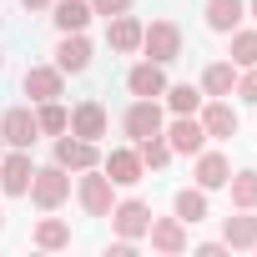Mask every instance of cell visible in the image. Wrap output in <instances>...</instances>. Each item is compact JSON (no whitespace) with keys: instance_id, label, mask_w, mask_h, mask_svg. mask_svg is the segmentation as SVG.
I'll return each instance as SVG.
<instances>
[{"instance_id":"7c38bea8","label":"cell","mask_w":257,"mask_h":257,"mask_svg":"<svg viewBox=\"0 0 257 257\" xmlns=\"http://www.w3.org/2000/svg\"><path fill=\"white\" fill-rule=\"evenodd\" d=\"M56 162L66 172H86V167H101V152H96V142H86L76 132H61L56 137Z\"/></svg>"},{"instance_id":"ba28073f","label":"cell","mask_w":257,"mask_h":257,"mask_svg":"<svg viewBox=\"0 0 257 257\" xmlns=\"http://www.w3.org/2000/svg\"><path fill=\"white\" fill-rule=\"evenodd\" d=\"M101 172L111 177V187H137V182L147 177V167H142V157H137V142H132V147H111V152L101 157Z\"/></svg>"},{"instance_id":"484cf974","label":"cell","mask_w":257,"mask_h":257,"mask_svg":"<svg viewBox=\"0 0 257 257\" xmlns=\"http://www.w3.org/2000/svg\"><path fill=\"white\" fill-rule=\"evenodd\" d=\"M36 247H41V252H66V247H71V222L41 217V222H36Z\"/></svg>"},{"instance_id":"d6a6232c","label":"cell","mask_w":257,"mask_h":257,"mask_svg":"<svg viewBox=\"0 0 257 257\" xmlns=\"http://www.w3.org/2000/svg\"><path fill=\"white\" fill-rule=\"evenodd\" d=\"M197 252H202V257H222V252H232V247H227V242H202Z\"/></svg>"},{"instance_id":"ffe728a7","label":"cell","mask_w":257,"mask_h":257,"mask_svg":"<svg viewBox=\"0 0 257 257\" xmlns=\"http://www.w3.org/2000/svg\"><path fill=\"white\" fill-rule=\"evenodd\" d=\"M51 21H56L61 36L66 31H86L91 26V0H51Z\"/></svg>"},{"instance_id":"d6986e66","label":"cell","mask_w":257,"mask_h":257,"mask_svg":"<svg viewBox=\"0 0 257 257\" xmlns=\"http://www.w3.org/2000/svg\"><path fill=\"white\" fill-rule=\"evenodd\" d=\"M126 91H132V96H162L167 91V66H157V61L132 66V71H126Z\"/></svg>"},{"instance_id":"836d02e7","label":"cell","mask_w":257,"mask_h":257,"mask_svg":"<svg viewBox=\"0 0 257 257\" xmlns=\"http://www.w3.org/2000/svg\"><path fill=\"white\" fill-rule=\"evenodd\" d=\"M26 11H51V0H21Z\"/></svg>"},{"instance_id":"4dcf8cb0","label":"cell","mask_w":257,"mask_h":257,"mask_svg":"<svg viewBox=\"0 0 257 257\" xmlns=\"http://www.w3.org/2000/svg\"><path fill=\"white\" fill-rule=\"evenodd\" d=\"M121 11H132V0H91V16H121Z\"/></svg>"},{"instance_id":"9c48e42d","label":"cell","mask_w":257,"mask_h":257,"mask_svg":"<svg viewBox=\"0 0 257 257\" xmlns=\"http://www.w3.org/2000/svg\"><path fill=\"white\" fill-rule=\"evenodd\" d=\"M147 242H152V252H162V257H177V252H187V247H192V237H187V222H182V217H152Z\"/></svg>"},{"instance_id":"6da1fadb","label":"cell","mask_w":257,"mask_h":257,"mask_svg":"<svg viewBox=\"0 0 257 257\" xmlns=\"http://www.w3.org/2000/svg\"><path fill=\"white\" fill-rule=\"evenodd\" d=\"M41 212H56V207H66L71 202V172L61 167V162H51V167H36V177H31V192H26Z\"/></svg>"},{"instance_id":"3957f363","label":"cell","mask_w":257,"mask_h":257,"mask_svg":"<svg viewBox=\"0 0 257 257\" xmlns=\"http://www.w3.org/2000/svg\"><path fill=\"white\" fill-rule=\"evenodd\" d=\"M142 51H147V61L172 66V61L182 56V26H177V21H152V26L142 31Z\"/></svg>"},{"instance_id":"8fae6325","label":"cell","mask_w":257,"mask_h":257,"mask_svg":"<svg viewBox=\"0 0 257 257\" xmlns=\"http://www.w3.org/2000/svg\"><path fill=\"white\" fill-rule=\"evenodd\" d=\"M36 137H41V126H36V111L31 106H11L6 116H0V142L6 147H36Z\"/></svg>"},{"instance_id":"30bf717a","label":"cell","mask_w":257,"mask_h":257,"mask_svg":"<svg viewBox=\"0 0 257 257\" xmlns=\"http://www.w3.org/2000/svg\"><path fill=\"white\" fill-rule=\"evenodd\" d=\"M31 177H36V162L26 147H11V157L0 162V192L6 197H26L31 192Z\"/></svg>"},{"instance_id":"cb8c5ba5","label":"cell","mask_w":257,"mask_h":257,"mask_svg":"<svg viewBox=\"0 0 257 257\" xmlns=\"http://www.w3.org/2000/svg\"><path fill=\"white\" fill-rule=\"evenodd\" d=\"M237 91V66L232 61H212L202 71V96H232Z\"/></svg>"},{"instance_id":"7402d4cb","label":"cell","mask_w":257,"mask_h":257,"mask_svg":"<svg viewBox=\"0 0 257 257\" xmlns=\"http://www.w3.org/2000/svg\"><path fill=\"white\" fill-rule=\"evenodd\" d=\"M172 217H182L187 227L207 222V192H202V187H182V192L172 197Z\"/></svg>"},{"instance_id":"603a6c76","label":"cell","mask_w":257,"mask_h":257,"mask_svg":"<svg viewBox=\"0 0 257 257\" xmlns=\"http://www.w3.org/2000/svg\"><path fill=\"white\" fill-rule=\"evenodd\" d=\"M227 61L237 66V71H247V66H257V31L252 26H237V31H227Z\"/></svg>"},{"instance_id":"ac0fdd59","label":"cell","mask_w":257,"mask_h":257,"mask_svg":"<svg viewBox=\"0 0 257 257\" xmlns=\"http://www.w3.org/2000/svg\"><path fill=\"white\" fill-rule=\"evenodd\" d=\"M192 177H197V187L202 192H217V187H227V177H232V162L222 157V152H197V167H192Z\"/></svg>"},{"instance_id":"f546056e","label":"cell","mask_w":257,"mask_h":257,"mask_svg":"<svg viewBox=\"0 0 257 257\" xmlns=\"http://www.w3.org/2000/svg\"><path fill=\"white\" fill-rule=\"evenodd\" d=\"M232 96H242L247 106H257V66H247V71H237V91Z\"/></svg>"},{"instance_id":"e575fe53","label":"cell","mask_w":257,"mask_h":257,"mask_svg":"<svg viewBox=\"0 0 257 257\" xmlns=\"http://www.w3.org/2000/svg\"><path fill=\"white\" fill-rule=\"evenodd\" d=\"M247 16H252V21H257V0H247Z\"/></svg>"},{"instance_id":"52a82bcc","label":"cell","mask_w":257,"mask_h":257,"mask_svg":"<svg viewBox=\"0 0 257 257\" xmlns=\"http://www.w3.org/2000/svg\"><path fill=\"white\" fill-rule=\"evenodd\" d=\"M162 137H167L172 157H197V152L207 147V132H202L197 116H172V121L162 126Z\"/></svg>"},{"instance_id":"7a4b0ae2","label":"cell","mask_w":257,"mask_h":257,"mask_svg":"<svg viewBox=\"0 0 257 257\" xmlns=\"http://www.w3.org/2000/svg\"><path fill=\"white\" fill-rule=\"evenodd\" d=\"M162 126H167V111L157 96H137L132 106L121 111V132L132 137V142H147V137H162Z\"/></svg>"},{"instance_id":"4316f807","label":"cell","mask_w":257,"mask_h":257,"mask_svg":"<svg viewBox=\"0 0 257 257\" xmlns=\"http://www.w3.org/2000/svg\"><path fill=\"white\" fill-rule=\"evenodd\" d=\"M36 126H41V137H61L66 126H71V111L61 101H41L36 106Z\"/></svg>"},{"instance_id":"2e32d148","label":"cell","mask_w":257,"mask_h":257,"mask_svg":"<svg viewBox=\"0 0 257 257\" xmlns=\"http://www.w3.org/2000/svg\"><path fill=\"white\" fill-rule=\"evenodd\" d=\"M66 132H76V137H86V142H101V137L111 132V116H106L101 101H81V106L71 111V126H66Z\"/></svg>"},{"instance_id":"1f68e13d","label":"cell","mask_w":257,"mask_h":257,"mask_svg":"<svg viewBox=\"0 0 257 257\" xmlns=\"http://www.w3.org/2000/svg\"><path fill=\"white\" fill-rule=\"evenodd\" d=\"M111 257H137V242H132V237H116V242H111Z\"/></svg>"},{"instance_id":"74e56055","label":"cell","mask_w":257,"mask_h":257,"mask_svg":"<svg viewBox=\"0 0 257 257\" xmlns=\"http://www.w3.org/2000/svg\"><path fill=\"white\" fill-rule=\"evenodd\" d=\"M0 147H6V142H0Z\"/></svg>"},{"instance_id":"4fadbf2b","label":"cell","mask_w":257,"mask_h":257,"mask_svg":"<svg viewBox=\"0 0 257 257\" xmlns=\"http://www.w3.org/2000/svg\"><path fill=\"white\" fill-rule=\"evenodd\" d=\"M21 86H26V96H31L36 106H41V101H61V96H66V71H61V66H31Z\"/></svg>"},{"instance_id":"277c9868","label":"cell","mask_w":257,"mask_h":257,"mask_svg":"<svg viewBox=\"0 0 257 257\" xmlns=\"http://www.w3.org/2000/svg\"><path fill=\"white\" fill-rule=\"evenodd\" d=\"M81 182H76V202L86 207V217H106L111 207H116V197H111V177L101 172V167H86V172H76Z\"/></svg>"},{"instance_id":"8d00e7d4","label":"cell","mask_w":257,"mask_h":257,"mask_svg":"<svg viewBox=\"0 0 257 257\" xmlns=\"http://www.w3.org/2000/svg\"><path fill=\"white\" fill-rule=\"evenodd\" d=\"M0 66H6V51H0Z\"/></svg>"},{"instance_id":"f1b7e54d","label":"cell","mask_w":257,"mask_h":257,"mask_svg":"<svg viewBox=\"0 0 257 257\" xmlns=\"http://www.w3.org/2000/svg\"><path fill=\"white\" fill-rule=\"evenodd\" d=\"M137 157H142L147 172H162L172 162V147H167V137H147V142H137Z\"/></svg>"},{"instance_id":"d590c367","label":"cell","mask_w":257,"mask_h":257,"mask_svg":"<svg viewBox=\"0 0 257 257\" xmlns=\"http://www.w3.org/2000/svg\"><path fill=\"white\" fill-rule=\"evenodd\" d=\"M0 232H6V212H0Z\"/></svg>"},{"instance_id":"5bb4252c","label":"cell","mask_w":257,"mask_h":257,"mask_svg":"<svg viewBox=\"0 0 257 257\" xmlns=\"http://www.w3.org/2000/svg\"><path fill=\"white\" fill-rule=\"evenodd\" d=\"M142 21L132 16V11H121V16H111L106 21V46L116 51V56H132V51H142Z\"/></svg>"},{"instance_id":"9a60e30c","label":"cell","mask_w":257,"mask_h":257,"mask_svg":"<svg viewBox=\"0 0 257 257\" xmlns=\"http://www.w3.org/2000/svg\"><path fill=\"white\" fill-rule=\"evenodd\" d=\"M222 242L232 252H252L257 247V207H237V217L222 222Z\"/></svg>"},{"instance_id":"e0dca14e","label":"cell","mask_w":257,"mask_h":257,"mask_svg":"<svg viewBox=\"0 0 257 257\" xmlns=\"http://www.w3.org/2000/svg\"><path fill=\"white\" fill-rule=\"evenodd\" d=\"M56 66H61L66 76H81V71L91 66V41H86V31H66V36H61V46H56Z\"/></svg>"},{"instance_id":"44dd1931","label":"cell","mask_w":257,"mask_h":257,"mask_svg":"<svg viewBox=\"0 0 257 257\" xmlns=\"http://www.w3.org/2000/svg\"><path fill=\"white\" fill-rule=\"evenodd\" d=\"M242 16H247V0H207V26H212L217 36L237 31V26H242Z\"/></svg>"},{"instance_id":"8992f818","label":"cell","mask_w":257,"mask_h":257,"mask_svg":"<svg viewBox=\"0 0 257 257\" xmlns=\"http://www.w3.org/2000/svg\"><path fill=\"white\" fill-rule=\"evenodd\" d=\"M106 217H111V232H116V237H132V242H142V237H147V227H152V207H147L142 197L116 202Z\"/></svg>"},{"instance_id":"d4e9b609","label":"cell","mask_w":257,"mask_h":257,"mask_svg":"<svg viewBox=\"0 0 257 257\" xmlns=\"http://www.w3.org/2000/svg\"><path fill=\"white\" fill-rule=\"evenodd\" d=\"M162 96H167V111H172V116H197V111H202V101H207V96H202V86H192V81L167 86Z\"/></svg>"},{"instance_id":"f35d334b","label":"cell","mask_w":257,"mask_h":257,"mask_svg":"<svg viewBox=\"0 0 257 257\" xmlns=\"http://www.w3.org/2000/svg\"><path fill=\"white\" fill-rule=\"evenodd\" d=\"M252 252H257V247H252Z\"/></svg>"},{"instance_id":"83f0119b","label":"cell","mask_w":257,"mask_h":257,"mask_svg":"<svg viewBox=\"0 0 257 257\" xmlns=\"http://www.w3.org/2000/svg\"><path fill=\"white\" fill-rule=\"evenodd\" d=\"M227 192H232V207H257V172L242 167L227 177Z\"/></svg>"},{"instance_id":"5b68a950","label":"cell","mask_w":257,"mask_h":257,"mask_svg":"<svg viewBox=\"0 0 257 257\" xmlns=\"http://www.w3.org/2000/svg\"><path fill=\"white\" fill-rule=\"evenodd\" d=\"M197 121H202L207 142H232V137H237V106H232L227 96H207L202 111H197Z\"/></svg>"}]
</instances>
